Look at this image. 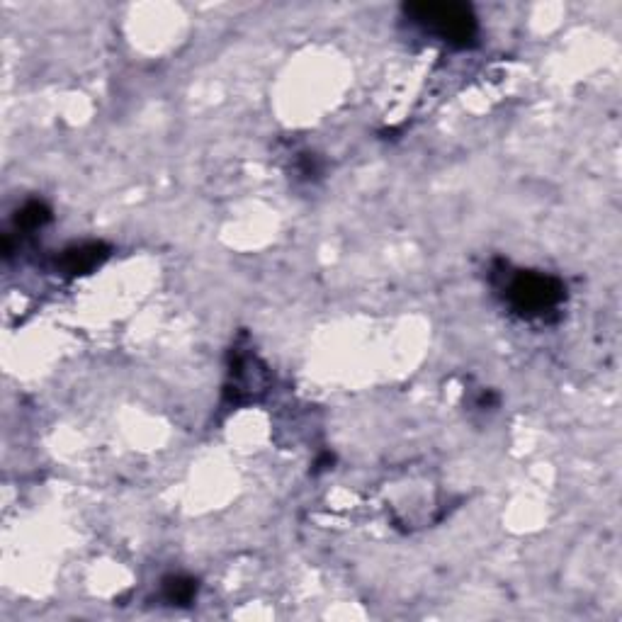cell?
<instances>
[{"mask_svg":"<svg viewBox=\"0 0 622 622\" xmlns=\"http://www.w3.org/2000/svg\"><path fill=\"white\" fill-rule=\"evenodd\" d=\"M107 258H110V246H105V243H81V246L66 248L64 256L59 260V268L73 277L88 275L95 268H100Z\"/></svg>","mask_w":622,"mask_h":622,"instance_id":"3","label":"cell"},{"mask_svg":"<svg viewBox=\"0 0 622 622\" xmlns=\"http://www.w3.org/2000/svg\"><path fill=\"white\" fill-rule=\"evenodd\" d=\"M163 596L173 605H190L197 596V581L185 574L166 576L163 579Z\"/></svg>","mask_w":622,"mask_h":622,"instance_id":"4","label":"cell"},{"mask_svg":"<svg viewBox=\"0 0 622 622\" xmlns=\"http://www.w3.org/2000/svg\"><path fill=\"white\" fill-rule=\"evenodd\" d=\"M508 299L523 316H540L564 299V285L552 275L518 273L508 285Z\"/></svg>","mask_w":622,"mask_h":622,"instance_id":"2","label":"cell"},{"mask_svg":"<svg viewBox=\"0 0 622 622\" xmlns=\"http://www.w3.org/2000/svg\"><path fill=\"white\" fill-rule=\"evenodd\" d=\"M404 13L455 47H469L477 39V18L462 3H411Z\"/></svg>","mask_w":622,"mask_h":622,"instance_id":"1","label":"cell"},{"mask_svg":"<svg viewBox=\"0 0 622 622\" xmlns=\"http://www.w3.org/2000/svg\"><path fill=\"white\" fill-rule=\"evenodd\" d=\"M52 219V209H49L44 202H27L25 207L18 209V217H15V224H18V229L22 231H35L39 229V226H44Z\"/></svg>","mask_w":622,"mask_h":622,"instance_id":"5","label":"cell"}]
</instances>
